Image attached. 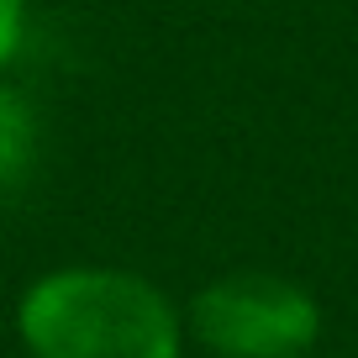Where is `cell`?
Instances as JSON below:
<instances>
[{
	"mask_svg": "<svg viewBox=\"0 0 358 358\" xmlns=\"http://www.w3.org/2000/svg\"><path fill=\"white\" fill-rule=\"evenodd\" d=\"M27 358H179L185 311L148 274L111 264H64L16 301Z\"/></svg>",
	"mask_w": 358,
	"mask_h": 358,
	"instance_id": "cell-1",
	"label": "cell"
},
{
	"mask_svg": "<svg viewBox=\"0 0 358 358\" xmlns=\"http://www.w3.org/2000/svg\"><path fill=\"white\" fill-rule=\"evenodd\" d=\"M185 337L211 358H306L322 343V306L285 274L237 268L195 290Z\"/></svg>",
	"mask_w": 358,
	"mask_h": 358,
	"instance_id": "cell-2",
	"label": "cell"
},
{
	"mask_svg": "<svg viewBox=\"0 0 358 358\" xmlns=\"http://www.w3.org/2000/svg\"><path fill=\"white\" fill-rule=\"evenodd\" d=\"M37 158V122L32 106L16 90L0 85V195H11Z\"/></svg>",
	"mask_w": 358,
	"mask_h": 358,
	"instance_id": "cell-3",
	"label": "cell"
},
{
	"mask_svg": "<svg viewBox=\"0 0 358 358\" xmlns=\"http://www.w3.org/2000/svg\"><path fill=\"white\" fill-rule=\"evenodd\" d=\"M22 32H27V0H0V69L16 58Z\"/></svg>",
	"mask_w": 358,
	"mask_h": 358,
	"instance_id": "cell-4",
	"label": "cell"
}]
</instances>
